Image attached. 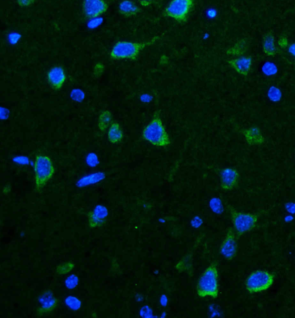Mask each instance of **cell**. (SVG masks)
I'll return each instance as SVG.
<instances>
[{
  "instance_id": "1",
  "label": "cell",
  "mask_w": 295,
  "mask_h": 318,
  "mask_svg": "<svg viewBox=\"0 0 295 318\" xmlns=\"http://www.w3.org/2000/svg\"><path fill=\"white\" fill-rule=\"evenodd\" d=\"M197 293L200 298H217L219 293V280L217 265L211 264L202 274L197 285Z\"/></svg>"
},
{
  "instance_id": "2",
  "label": "cell",
  "mask_w": 295,
  "mask_h": 318,
  "mask_svg": "<svg viewBox=\"0 0 295 318\" xmlns=\"http://www.w3.org/2000/svg\"><path fill=\"white\" fill-rule=\"evenodd\" d=\"M158 38L159 37H155L153 40L143 43H132L128 41L117 42L110 52V58L115 60H136L140 51L153 44Z\"/></svg>"
},
{
  "instance_id": "3",
  "label": "cell",
  "mask_w": 295,
  "mask_h": 318,
  "mask_svg": "<svg viewBox=\"0 0 295 318\" xmlns=\"http://www.w3.org/2000/svg\"><path fill=\"white\" fill-rule=\"evenodd\" d=\"M143 138L152 145L156 147H167L171 143L167 129L158 114L143 130Z\"/></svg>"
},
{
  "instance_id": "4",
  "label": "cell",
  "mask_w": 295,
  "mask_h": 318,
  "mask_svg": "<svg viewBox=\"0 0 295 318\" xmlns=\"http://www.w3.org/2000/svg\"><path fill=\"white\" fill-rule=\"evenodd\" d=\"M34 173L36 187L38 190L42 189L55 173L54 165L49 156H37L35 159Z\"/></svg>"
},
{
  "instance_id": "5",
  "label": "cell",
  "mask_w": 295,
  "mask_h": 318,
  "mask_svg": "<svg viewBox=\"0 0 295 318\" xmlns=\"http://www.w3.org/2000/svg\"><path fill=\"white\" fill-rule=\"evenodd\" d=\"M274 281V275L269 271L258 270L248 276L245 287L249 293H260L271 287Z\"/></svg>"
},
{
  "instance_id": "6",
  "label": "cell",
  "mask_w": 295,
  "mask_h": 318,
  "mask_svg": "<svg viewBox=\"0 0 295 318\" xmlns=\"http://www.w3.org/2000/svg\"><path fill=\"white\" fill-rule=\"evenodd\" d=\"M193 4V0H172L164 10V15L179 23H184L188 19Z\"/></svg>"
},
{
  "instance_id": "7",
  "label": "cell",
  "mask_w": 295,
  "mask_h": 318,
  "mask_svg": "<svg viewBox=\"0 0 295 318\" xmlns=\"http://www.w3.org/2000/svg\"><path fill=\"white\" fill-rule=\"evenodd\" d=\"M231 210L234 228L238 235H242L254 229L257 224V216L252 213H238L232 208Z\"/></svg>"
},
{
  "instance_id": "8",
  "label": "cell",
  "mask_w": 295,
  "mask_h": 318,
  "mask_svg": "<svg viewBox=\"0 0 295 318\" xmlns=\"http://www.w3.org/2000/svg\"><path fill=\"white\" fill-rule=\"evenodd\" d=\"M109 4L105 0H83L82 11L86 17L93 19L106 13Z\"/></svg>"
},
{
  "instance_id": "9",
  "label": "cell",
  "mask_w": 295,
  "mask_h": 318,
  "mask_svg": "<svg viewBox=\"0 0 295 318\" xmlns=\"http://www.w3.org/2000/svg\"><path fill=\"white\" fill-rule=\"evenodd\" d=\"M220 251L223 257L228 260L233 259L236 254L237 244H236L235 234L231 229L228 231L227 234L224 238V241L221 245Z\"/></svg>"
},
{
  "instance_id": "10",
  "label": "cell",
  "mask_w": 295,
  "mask_h": 318,
  "mask_svg": "<svg viewBox=\"0 0 295 318\" xmlns=\"http://www.w3.org/2000/svg\"><path fill=\"white\" fill-rule=\"evenodd\" d=\"M66 78L67 76L65 73L64 69L61 68V66H55L48 72V82L56 90L61 88L66 81Z\"/></svg>"
},
{
  "instance_id": "11",
  "label": "cell",
  "mask_w": 295,
  "mask_h": 318,
  "mask_svg": "<svg viewBox=\"0 0 295 318\" xmlns=\"http://www.w3.org/2000/svg\"><path fill=\"white\" fill-rule=\"evenodd\" d=\"M239 173L236 170L231 167L224 168L221 172V186L224 190H231L237 184Z\"/></svg>"
},
{
  "instance_id": "12",
  "label": "cell",
  "mask_w": 295,
  "mask_h": 318,
  "mask_svg": "<svg viewBox=\"0 0 295 318\" xmlns=\"http://www.w3.org/2000/svg\"><path fill=\"white\" fill-rule=\"evenodd\" d=\"M231 67L242 76H248L251 71L253 59L251 57H241L229 62Z\"/></svg>"
},
{
  "instance_id": "13",
  "label": "cell",
  "mask_w": 295,
  "mask_h": 318,
  "mask_svg": "<svg viewBox=\"0 0 295 318\" xmlns=\"http://www.w3.org/2000/svg\"><path fill=\"white\" fill-rule=\"evenodd\" d=\"M41 307L38 309V313L40 315L53 312L58 305V298H55L51 291H45L40 298Z\"/></svg>"
},
{
  "instance_id": "14",
  "label": "cell",
  "mask_w": 295,
  "mask_h": 318,
  "mask_svg": "<svg viewBox=\"0 0 295 318\" xmlns=\"http://www.w3.org/2000/svg\"><path fill=\"white\" fill-rule=\"evenodd\" d=\"M243 136L250 145H261L264 142V138L261 130L256 127H252L250 129L243 131Z\"/></svg>"
},
{
  "instance_id": "15",
  "label": "cell",
  "mask_w": 295,
  "mask_h": 318,
  "mask_svg": "<svg viewBox=\"0 0 295 318\" xmlns=\"http://www.w3.org/2000/svg\"><path fill=\"white\" fill-rule=\"evenodd\" d=\"M119 13L125 17H132L139 13L140 10L131 0H123L119 4Z\"/></svg>"
},
{
  "instance_id": "16",
  "label": "cell",
  "mask_w": 295,
  "mask_h": 318,
  "mask_svg": "<svg viewBox=\"0 0 295 318\" xmlns=\"http://www.w3.org/2000/svg\"><path fill=\"white\" fill-rule=\"evenodd\" d=\"M108 136H109V142L113 143V144L119 143V142L122 141L124 135H123L122 129H121V127H120L119 123L113 122L112 124L109 127Z\"/></svg>"
},
{
  "instance_id": "17",
  "label": "cell",
  "mask_w": 295,
  "mask_h": 318,
  "mask_svg": "<svg viewBox=\"0 0 295 318\" xmlns=\"http://www.w3.org/2000/svg\"><path fill=\"white\" fill-rule=\"evenodd\" d=\"M263 52L267 56L269 57H273L276 54L277 52V48L275 45V37L274 35L271 33H268V34L265 36L263 38Z\"/></svg>"
},
{
  "instance_id": "18",
  "label": "cell",
  "mask_w": 295,
  "mask_h": 318,
  "mask_svg": "<svg viewBox=\"0 0 295 318\" xmlns=\"http://www.w3.org/2000/svg\"><path fill=\"white\" fill-rule=\"evenodd\" d=\"M111 122H112V114L108 110L102 111L99 116V129L101 131H105L106 129L110 127Z\"/></svg>"
},
{
  "instance_id": "19",
  "label": "cell",
  "mask_w": 295,
  "mask_h": 318,
  "mask_svg": "<svg viewBox=\"0 0 295 318\" xmlns=\"http://www.w3.org/2000/svg\"><path fill=\"white\" fill-rule=\"evenodd\" d=\"M247 49H248V44L246 43V41H239L228 50L227 54L240 56V55L243 54L245 51H247Z\"/></svg>"
},
{
  "instance_id": "20",
  "label": "cell",
  "mask_w": 295,
  "mask_h": 318,
  "mask_svg": "<svg viewBox=\"0 0 295 318\" xmlns=\"http://www.w3.org/2000/svg\"><path fill=\"white\" fill-rule=\"evenodd\" d=\"M88 223H89V227L92 228L102 227L105 224V219H102L98 215H96L94 212H91L88 216Z\"/></svg>"
},
{
  "instance_id": "21",
  "label": "cell",
  "mask_w": 295,
  "mask_h": 318,
  "mask_svg": "<svg viewBox=\"0 0 295 318\" xmlns=\"http://www.w3.org/2000/svg\"><path fill=\"white\" fill-rule=\"evenodd\" d=\"M268 97L274 102H278L280 101V99L282 98L281 90L276 87H271L268 90Z\"/></svg>"
},
{
  "instance_id": "22",
  "label": "cell",
  "mask_w": 295,
  "mask_h": 318,
  "mask_svg": "<svg viewBox=\"0 0 295 318\" xmlns=\"http://www.w3.org/2000/svg\"><path fill=\"white\" fill-rule=\"evenodd\" d=\"M262 71H263L265 74L268 75V76H272V75H275L277 73V67H276V65L272 64V63H267L263 66Z\"/></svg>"
},
{
  "instance_id": "23",
  "label": "cell",
  "mask_w": 295,
  "mask_h": 318,
  "mask_svg": "<svg viewBox=\"0 0 295 318\" xmlns=\"http://www.w3.org/2000/svg\"><path fill=\"white\" fill-rule=\"evenodd\" d=\"M66 304L72 310H78L81 307V302L79 301L77 298H73V297H69V298H67L66 299Z\"/></svg>"
},
{
  "instance_id": "24",
  "label": "cell",
  "mask_w": 295,
  "mask_h": 318,
  "mask_svg": "<svg viewBox=\"0 0 295 318\" xmlns=\"http://www.w3.org/2000/svg\"><path fill=\"white\" fill-rule=\"evenodd\" d=\"M74 267V264L72 263H66V264H61L58 269V272L59 274H65L69 271H71Z\"/></svg>"
},
{
  "instance_id": "25",
  "label": "cell",
  "mask_w": 295,
  "mask_h": 318,
  "mask_svg": "<svg viewBox=\"0 0 295 318\" xmlns=\"http://www.w3.org/2000/svg\"><path fill=\"white\" fill-rule=\"evenodd\" d=\"M94 213L98 215L99 217H101L102 219H105L107 215H108V210L107 208L102 206H98V207L95 208V210L94 211Z\"/></svg>"
},
{
  "instance_id": "26",
  "label": "cell",
  "mask_w": 295,
  "mask_h": 318,
  "mask_svg": "<svg viewBox=\"0 0 295 318\" xmlns=\"http://www.w3.org/2000/svg\"><path fill=\"white\" fill-rule=\"evenodd\" d=\"M77 284H78V279H77V277H75V276H71L66 280L67 286H68V288H70V289L77 286Z\"/></svg>"
},
{
  "instance_id": "27",
  "label": "cell",
  "mask_w": 295,
  "mask_h": 318,
  "mask_svg": "<svg viewBox=\"0 0 295 318\" xmlns=\"http://www.w3.org/2000/svg\"><path fill=\"white\" fill-rule=\"evenodd\" d=\"M278 45L282 49H286V48L289 47V40H288L287 37L283 36V37H280V39L278 41Z\"/></svg>"
},
{
  "instance_id": "28",
  "label": "cell",
  "mask_w": 295,
  "mask_h": 318,
  "mask_svg": "<svg viewBox=\"0 0 295 318\" xmlns=\"http://www.w3.org/2000/svg\"><path fill=\"white\" fill-rule=\"evenodd\" d=\"M35 1L36 0H17L18 5L22 7L31 6L35 3Z\"/></svg>"
},
{
  "instance_id": "29",
  "label": "cell",
  "mask_w": 295,
  "mask_h": 318,
  "mask_svg": "<svg viewBox=\"0 0 295 318\" xmlns=\"http://www.w3.org/2000/svg\"><path fill=\"white\" fill-rule=\"evenodd\" d=\"M72 98L74 99V100H76V101H81L84 97V95H83V93L82 91H80V90H74V91H72Z\"/></svg>"
},
{
  "instance_id": "30",
  "label": "cell",
  "mask_w": 295,
  "mask_h": 318,
  "mask_svg": "<svg viewBox=\"0 0 295 318\" xmlns=\"http://www.w3.org/2000/svg\"><path fill=\"white\" fill-rule=\"evenodd\" d=\"M211 207L213 208V210L216 211L217 213H219L220 212V209L222 208V206H221V202L219 200H213L211 201Z\"/></svg>"
},
{
  "instance_id": "31",
  "label": "cell",
  "mask_w": 295,
  "mask_h": 318,
  "mask_svg": "<svg viewBox=\"0 0 295 318\" xmlns=\"http://www.w3.org/2000/svg\"><path fill=\"white\" fill-rule=\"evenodd\" d=\"M154 0H139L140 5H142L144 7H148L153 3Z\"/></svg>"
},
{
  "instance_id": "32",
  "label": "cell",
  "mask_w": 295,
  "mask_h": 318,
  "mask_svg": "<svg viewBox=\"0 0 295 318\" xmlns=\"http://www.w3.org/2000/svg\"><path fill=\"white\" fill-rule=\"evenodd\" d=\"M289 51L290 54L295 58V44H292L289 46Z\"/></svg>"
}]
</instances>
